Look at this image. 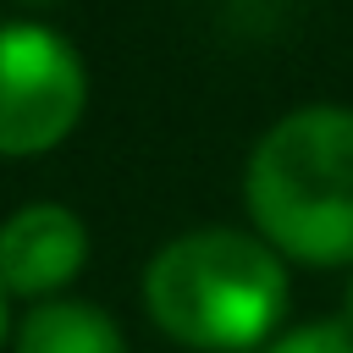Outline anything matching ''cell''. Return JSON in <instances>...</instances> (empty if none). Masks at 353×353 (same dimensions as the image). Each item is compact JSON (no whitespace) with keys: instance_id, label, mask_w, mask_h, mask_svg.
<instances>
[{"instance_id":"cell-1","label":"cell","mask_w":353,"mask_h":353,"mask_svg":"<svg viewBox=\"0 0 353 353\" xmlns=\"http://www.w3.org/2000/svg\"><path fill=\"white\" fill-rule=\"evenodd\" d=\"M243 199L259 237L298 265H353V110L303 105L248 154Z\"/></svg>"},{"instance_id":"cell-2","label":"cell","mask_w":353,"mask_h":353,"mask_svg":"<svg viewBox=\"0 0 353 353\" xmlns=\"http://www.w3.org/2000/svg\"><path fill=\"white\" fill-rule=\"evenodd\" d=\"M154 325L199 353L259 347L287 309V265L265 237L210 226L165 243L143 270Z\"/></svg>"},{"instance_id":"cell-3","label":"cell","mask_w":353,"mask_h":353,"mask_svg":"<svg viewBox=\"0 0 353 353\" xmlns=\"http://www.w3.org/2000/svg\"><path fill=\"white\" fill-rule=\"evenodd\" d=\"M88 99V72L77 50L39 22L0 28V154L55 149Z\"/></svg>"},{"instance_id":"cell-4","label":"cell","mask_w":353,"mask_h":353,"mask_svg":"<svg viewBox=\"0 0 353 353\" xmlns=\"http://www.w3.org/2000/svg\"><path fill=\"white\" fill-rule=\"evenodd\" d=\"M88 259V232L66 204H22L0 226V287L17 298H44L66 287Z\"/></svg>"},{"instance_id":"cell-5","label":"cell","mask_w":353,"mask_h":353,"mask_svg":"<svg viewBox=\"0 0 353 353\" xmlns=\"http://www.w3.org/2000/svg\"><path fill=\"white\" fill-rule=\"evenodd\" d=\"M17 353H127V342L105 309L83 298H50L22 314Z\"/></svg>"},{"instance_id":"cell-6","label":"cell","mask_w":353,"mask_h":353,"mask_svg":"<svg viewBox=\"0 0 353 353\" xmlns=\"http://www.w3.org/2000/svg\"><path fill=\"white\" fill-rule=\"evenodd\" d=\"M265 353H353V331L336 320H309V325H292L287 336H276Z\"/></svg>"},{"instance_id":"cell-7","label":"cell","mask_w":353,"mask_h":353,"mask_svg":"<svg viewBox=\"0 0 353 353\" xmlns=\"http://www.w3.org/2000/svg\"><path fill=\"white\" fill-rule=\"evenodd\" d=\"M6 336H11V314H6V287H0V347H6Z\"/></svg>"},{"instance_id":"cell-8","label":"cell","mask_w":353,"mask_h":353,"mask_svg":"<svg viewBox=\"0 0 353 353\" xmlns=\"http://www.w3.org/2000/svg\"><path fill=\"white\" fill-rule=\"evenodd\" d=\"M347 331H353V281H347Z\"/></svg>"},{"instance_id":"cell-9","label":"cell","mask_w":353,"mask_h":353,"mask_svg":"<svg viewBox=\"0 0 353 353\" xmlns=\"http://www.w3.org/2000/svg\"><path fill=\"white\" fill-rule=\"evenodd\" d=\"M22 6H61V0H22Z\"/></svg>"}]
</instances>
